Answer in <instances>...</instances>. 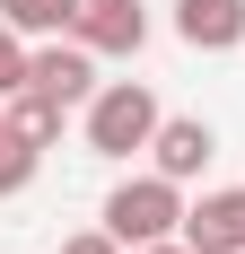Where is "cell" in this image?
I'll return each mask as SVG.
<instances>
[{"mask_svg":"<svg viewBox=\"0 0 245 254\" xmlns=\"http://www.w3.org/2000/svg\"><path fill=\"white\" fill-rule=\"evenodd\" d=\"M158 97H149L140 79H114V88H97L88 97V149L97 158H140L149 140H158Z\"/></svg>","mask_w":245,"mask_h":254,"instance_id":"obj_1","label":"cell"},{"mask_svg":"<svg viewBox=\"0 0 245 254\" xmlns=\"http://www.w3.org/2000/svg\"><path fill=\"white\" fill-rule=\"evenodd\" d=\"M70 35L88 53H140L149 44V9L140 0H70Z\"/></svg>","mask_w":245,"mask_h":254,"instance_id":"obj_4","label":"cell"},{"mask_svg":"<svg viewBox=\"0 0 245 254\" xmlns=\"http://www.w3.org/2000/svg\"><path fill=\"white\" fill-rule=\"evenodd\" d=\"M175 35L193 53H237L245 44V0H175Z\"/></svg>","mask_w":245,"mask_h":254,"instance_id":"obj_7","label":"cell"},{"mask_svg":"<svg viewBox=\"0 0 245 254\" xmlns=\"http://www.w3.org/2000/svg\"><path fill=\"white\" fill-rule=\"evenodd\" d=\"M184 246L193 254H245V184L201 193V202L184 210Z\"/></svg>","mask_w":245,"mask_h":254,"instance_id":"obj_5","label":"cell"},{"mask_svg":"<svg viewBox=\"0 0 245 254\" xmlns=\"http://www.w3.org/2000/svg\"><path fill=\"white\" fill-rule=\"evenodd\" d=\"M61 254H122V237L114 228H79V237H61Z\"/></svg>","mask_w":245,"mask_h":254,"instance_id":"obj_12","label":"cell"},{"mask_svg":"<svg viewBox=\"0 0 245 254\" xmlns=\"http://www.w3.org/2000/svg\"><path fill=\"white\" fill-rule=\"evenodd\" d=\"M105 228L122 246H158V237H184V193L175 176H122L105 193Z\"/></svg>","mask_w":245,"mask_h":254,"instance_id":"obj_2","label":"cell"},{"mask_svg":"<svg viewBox=\"0 0 245 254\" xmlns=\"http://www.w3.org/2000/svg\"><path fill=\"white\" fill-rule=\"evenodd\" d=\"M149 158H158V176H201V167H210V158H219V131L210 123H193V114H167V123H158V140H149Z\"/></svg>","mask_w":245,"mask_h":254,"instance_id":"obj_6","label":"cell"},{"mask_svg":"<svg viewBox=\"0 0 245 254\" xmlns=\"http://www.w3.org/2000/svg\"><path fill=\"white\" fill-rule=\"evenodd\" d=\"M26 88H44L53 105H88L97 97V53L79 44H61V35H53V44H35V62H26Z\"/></svg>","mask_w":245,"mask_h":254,"instance_id":"obj_3","label":"cell"},{"mask_svg":"<svg viewBox=\"0 0 245 254\" xmlns=\"http://www.w3.org/2000/svg\"><path fill=\"white\" fill-rule=\"evenodd\" d=\"M0 18L18 26V35H61L70 26V0H0Z\"/></svg>","mask_w":245,"mask_h":254,"instance_id":"obj_9","label":"cell"},{"mask_svg":"<svg viewBox=\"0 0 245 254\" xmlns=\"http://www.w3.org/2000/svg\"><path fill=\"white\" fill-rule=\"evenodd\" d=\"M35 158H44V149H35V140H18V131L0 123V202H9V193H26V184H35Z\"/></svg>","mask_w":245,"mask_h":254,"instance_id":"obj_10","label":"cell"},{"mask_svg":"<svg viewBox=\"0 0 245 254\" xmlns=\"http://www.w3.org/2000/svg\"><path fill=\"white\" fill-rule=\"evenodd\" d=\"M131 254H193L184 237H158V246H131Z\"/></svg>","mask_w":245,"mask_h":254,"instance_id":"obj_13","label":"cell"},{"mask_svg":"<svg viewBox=\"0 0 245 254\" xmlns=\"http://www.w3.org/2000/svg\"><path fill=\"white\" fill-rule=\"evenodd\" d=\"M26 62H35V53H26V35L0 18V97H18V88H26Z\"/></svg>","mask_w":245,"mask_h":254,"instance_id":"obj_11","label":"cell"},{"mask_svg":"<svg viewBox=\"0 0 245 254\" xmlns=\"http://www.w3.org/2000/svg\"><path fill=\"white\" fill-rule=\"evenodd\" d=\"M61 114H70V105H53L44 88H18V97H0V123L18 131V140H35V149H53V140H61Z\"/></svg>","mask_w":245,"mask_h":254,"instance_id":"obj_8","label":"cell"}]
</instances>
